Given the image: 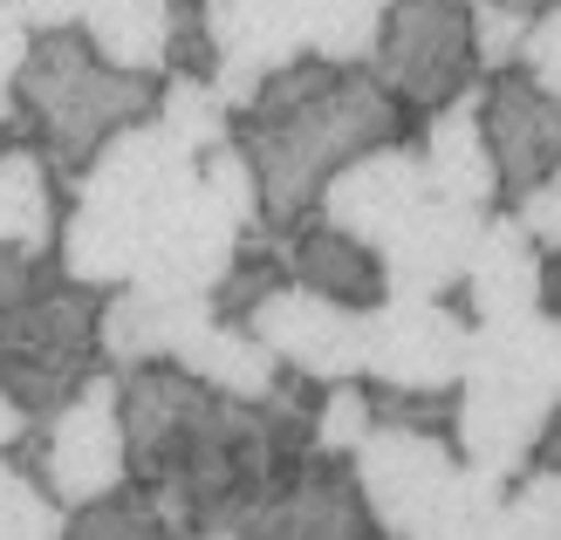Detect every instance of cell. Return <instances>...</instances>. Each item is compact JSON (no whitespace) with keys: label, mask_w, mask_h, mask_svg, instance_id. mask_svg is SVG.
<instances>
[{"label":"cell","mask_w":561,"mask_h":540,"mask_svg":"<svg viewBox=\"0 0 561 540\" xmlns=\"http://www.w3.org/2000/svg\"><path fill=\"white\" fill-rule=\"evenodd\" d=\"M472 349V322L453 301H383L370 308L363 343V383L390 390H459V369Z\"/></svg>","instance_id":"cell-11"},{"label":"cell","mask_w":561,"mask_h":540,"mask_svg":"<svg viewBox=\"0 0 561 540\" xmlns=\"http://www.w3.org/2000/svg\"><path fill=\"white\" fill-rule=\"evenodd\" d=\"M316 383L280 369L261 404L206 390L185 363L117 369L130 486H145L172 540L233 533L316 451Z\"/></svg>","instance_id":"cell-1"},{"label":"cell","mask_w":561,"mask_h":540,"mask_svg":"<svg viewBox=\"0 0 561 540\" xmlns=\"http://www.w3.org/2000/svg\"><path fill=\"white\" fill-rule=\"evenodd\" d=\"M21 438H27V411L14 404V397H8V390H0V451H14Z\"/></svg>","instance_id":"cell-37"},{"label":"cell","mask_w":561,"mask_h":540,"mask_svg":"<svg viewBox=\"0 0 561 540\" xmlns=\"http://www.w3.org/2000/svg\"><path fill=\"white\" fill-rule=\"evenodd\" d=\"M254 343L288 369V377L301 383H363V343H370V315H356V308H335L322 295H308V288H274L254 315L240 322Z\"/></svg>","instance_id":"cell-10"},{"label":"cell","mask_w":561,"mask_h":540,"mask_svg":"<svg viewBox=\"0 0 561 540\" xmlns=\"http://www.w3.org/2000/svg\"><path fill=\"white\" fill-rule=\"evenodd\" d=\"M62 506L0 451V540H62Z\"/></svg>","instance_id":"cell-28"},{"label":"cell","mask_w":561,"mask_h":540,"mask_svg":"<svg viewBox=\"0 0 561 540\" xmlns=\"http://www.w3.org/2000/svg\"><path fill=\"white\" fill-rule=\"evenodd\" d=\"M363 438H370V397H363V383H329L316 397V451L350 459Z\"/></svg>","instance_id":"cell-30"},{"label":"cell","mask_w":561,"mask_h":540,"mask_svg":"<svg viewBox=\"0 0 561 540\" xmlns=\"http://www.w3.org/2000/svg\"><path fill=\"white\" fill-rule=\"evenodd\" d=\"M76 35L90 42L96 62L124 69V76H151V82L164 76V42H172L164 0H90Z\"/></svg>","instance_id":"cell-21"},{"label":"cell","mask_w":561,"mask_h":540,"mask_svg":"<svg viewBox=\"0 0 561 540\" xmlns=\"http://www.w3.org/2000/svg\"><path fill=\"white\" fill-rule=\"evenodd\" d=\"M493 540H561V472H520V479H507Z\"/></svg>","instance_id":"cell-26"},{"label":"cell","mask_w":561,"mask_h":540,"mask_svg":"<svg viewBox=\"0 0 561 540\" xmlns=\"http://www.w3.org/2000/svg\"><path fill=\"white\" fill-rule=\"evenodd\" d=\"M280 267H288L295 288L322 295V301H335V308H356V315H370V308L390 301L377 246H363V240H350V233H335V226H322V219H308L301 233L280 240Z\"/></svg>","instance_id":"cell-20"},{"label":"cell","mask_w":561,"mask_h":540,"mask_svg":"<svg viewBox=\"0 0 561 540\" xmlns=\"http://www.w3.org/2000/svg\"><path fill=\"white\" fill-rule=\"evenodd\" d=\"M179 363H185L206 390L233 397V404H261V397L280 383V363H274V356H267L247 329H233V322H213V329H206V335H199V343H192Z\"/></svg>","instance_id":"cell-23"},{"label":"cell","mask_w":561,"mask_h":540,"mask_svg":"<svg viewBox=\"0 0 561 540\" xmlns=\"http://www.w3.org/2000/svg\"><path fill=\"white\" fill-rule=\"evenodd\" d=\"M62 540H172V533H164L145 486H117V493L90 499V506H76L62 520Z\"/></svg>","instance_id":"cell-25"},{"label":"cell","mask_w":561,"mask_h":540,"mask_svg":"<svg viewBox=\"0 0 561 540\" xmlns=\"http://www.w3.org/2000/svg\"><path fill=\"white\" fill-rule=\"evenodd\" d=\"M554 411H561V322L535 308V315L472 329L459 369V424H453L459 466L520 479L527 445Z\"/></svg>","instance_id":"cell-4"},{"label":"cell","mask_w":561,"mask_h":540,"mask_svg":"<svg viewBox=\"0 0 561 540\" xmlns=\"http://www.w3.org/2000/svg\"><path fill=\"white\" fill-rule=\"evenodd\" d=\"M507 219H514V226H520V233L535 240L541 253H561V164H554V172H548L535 192L520 198V206H514Z\"/></svg>","instance_id":"cell-33"},{"label":"cell","mask_w":561,"mask_h":540,"mask_svg":"<svg viewBox=\"0 0 561 540\" xmlns=\"http://www.w3.org/2000/svg\"><path fill=\"white\" fill-rule=\"evenodd\" d=\"M541 315L561 322V253H541Z\"/></svg>","instance_id":"cell-38"},{"label":"cell","mask_w":561,"mask_h":540,"mask_svg":"<svg viewBox=\"0 0 561 540\" xmlns=\"http://www.w3.org/2000/svg\"><path fill=\"white\" fill-rule=\"evenodd\" d=\"M213 329L206 295H172L151 280H124L96 308V349L103 369H137V363H179L199 335Z\"/></svg>","instance_id":"cell-14"},{"label":"cell","mask_w":561,"mask_h":540,"mask_svg":"<svg viewBox=\"0 0 561 540\" xmlns=\"http://www.w3.org/2000/svg\"><path fill=\"white\" fill-rule=\"evenodd\" d=\"M363 397H370V424H383V432L453 438V424H459V390H390V383H363Z\"/></svg>","instance_id":"cell-27"},{"label":"cell","mask_w":561,"mask_h":540,"mask_svg":"<svg viewBox=\"0 0 561 540\" xmlns=\"http://www.w3.org/2000/svg\"><path fill=\"white\" fill-rule=\"evenodd\" d=\"M356 8H370V14H383V8H390V0H356Z\"/></svg>","instance_id":"cell-39"},{"label":"cell","mask_w":561,"mask_h":540,"mask_svg":"<svg viewBox=\"0 0 561 540\" xmlns=\"http://www.w3.org/2000/svg\"><path fill=\"white\" fill-rule=\"evenodd\" d=\"M417 151V172H425V192L445 198V206H472V212H500V172H493V151H486V130H480V82L432 110L411 137Z\"/></svg>","instance_id":"cell-18"},{"label":"cell","mask_w":561,"mask_h":540,"mask_svg":"<svg viewBox=\"0 0 561 540\" xmlns=\"http://www.w3.org/2000/svg\"><path fill=\"white\" fill-rule=\"evenodd\" d=\"M520 472H561V411L535 432V445H527V466Z\"/></svg>","instance_id":"cell-36"},{"label":"cell","mask_w":561,"mask_h":540,"mask_svg":"<svg viewBox=\"0 0 561 540\" xmlns=\"http://www.w3.org/2000/svg\"><path fill=\"white\" fill-rule=\"evenodd\" d=\"M466 21H472V62H480V76H500L520 62L535 8H520V0H466Z\"/></svg>","instance_id":"cell-29"},{"label":"cell","mask_w":561,"mask_h":540,"mask_svg":"<svg viewBox=\"0 0 561 540\" xmlns=\"http://www.w3.org/2000/svg\"><path fill=\"white\" fill-rule=\"evenodd\" d=\"M350 472H356L363 506H370V527L383 540H411V533L432 527V514L445 506V493H453L459 451H453V438L370 424V438L350 451Z\"/></svg>","instance_id":"cell-9"},{"label":"cell","mask_w":561,"mask_h":540,"mask_svg":"<svg viewBox=\"0 0 561 540\" xmlns=\"http://www.w3.org/2000/svg\"><path fill=\"white\" fill-rule=\"evenodd\" d=\"M27 42H35V35H27V27L14 21V8H8V0H0V90H8V82H14V69H21Z\"/></svg>","instance_id":"cell-35"},{"label":"cell","mask_w":561,"mask_h":540,"mask_svg":"<svg viewBox=\"0 0 561 540\" xmlns=\"http://www.w3.org/2000/svg\"><path fill=\"white\" fill-rule=\"evenodd\" d=\"M199 185L247 226V233H261V192H254V172H247V158L233 145H213L199 158Z\"/></svg>","instance_id":"cell-31"},{"label":"cell","mask_w":561,"mask_h":540,"mask_svg":"<svg viewBox=\"0 0 561 540\" xmlns=\"http://www.w3.org/2000/svg\"><path fill=\"white\" fill-rule=\"evenodd\" d=\"M62 206L69 192L55 185L42 151H0V246H27V253H55V233H62Z\"/></svg>","instance_id":"cell-22"},{"label":"cell","mask_w":561,"mask_h":540,"mask_svg":"<svg viewBox=\"0 0 561 540\" xmlns=\"http://www.w3.org/2000/svg\"><path fill=\"white\" fill-rule=\"evenodd\" d=\"M417 198H432L425 172H417V151L411 145H383V151L350 158L343 172L322 185L316 219L335 226V233H350V240H363V246H383L417 212Z\"/></svg>","instance_id":"cell-16"},{"label":"cell","mask_w":561,"mask_h":540,"mask_svg":"<svg viewBox=\"0 0 561 540\" xmlns=\"http://www.w3.org/2000/svg\"><path fill=\"white\" fill-rule=\"evenodd\" d=\"M192 185H199V158H192L158 117L117 130L110 145L90 158V172L69 185L62 206V233H55V267L76 288H124L137 274V261L151 253V240L164 233Z\"/></svg>","instance_id":"cell-3"},{"label":"cell","mask_w":561,"mask_h":540,"mask_svg":"<svg viewBox=\"0 0 561 540\" xmlns=\"http://www.w3.org/2000/svg\"><path fill=\"white\" fill-rule=\"evenodd\" d=\"M363 69H370L417 124H425L432 110L459 103L472 82H480L466 0H390L383 21H377V48H370Z\"/></svg>","instance_id":"cell-8"},{"label":"cell","mask_w":561,"mask_h":540,"mask_svg":"<svg viewBox=\"0 0 561 540\" xmlns=\"http://www.w3.org/2000/svg\"><path fill=\"white\" fill-rule=\"evenodd\" d=\"M96 308H103V295L76 288L55 261L14 308H0V390L27 411V424L62 411L69 397L103 369Z\"/></svg>","instance_id":"cell-6"},{"label":"cell","mask_w":561,"mask_h":540,"mask_svg":"<svg viewBox=\"0 0 561 540\" xmlns=\"http://www.w3.org/2000/svg\"><path fill=\"white\" fill-rule=\"evenodd\" d=\"M206 14H213V48H219L213 90L227 110H240L274 69H288L295 55H308L301 48L308 0H206Z\"/></svg>","instance_id":"cell-15"},{"label":"cell","mask_w":561,"mask_h":540,"mask_svg":"<svg viewBox=\"0 0 561 540\" xmlns=\"http://www.w3.org/2000/svg\"><path fill=\"white\" fill-rule=\"evenodd\" d=\"M541 82L548 96H561V8H535V21H527V42H520V62Z\"/></svg>","instance_id":"cell-32"},{"label":"cell","mask_w":561,"mask_h":540,"mask_svg":"<svg viewBox=\"0 0 561 540\" xmlns=\"http://www.w3.org/2000/svg\"><path fill=\"white\" fill-rule=\"evenodd\" d=\"M247 240V226L219 206L206 185H192V198L164 219V233L151 240V253L137 261L130 280H151V288H172V295H206L219 288V274L233 267V253Z\"/></svg>","instance_id":"cell-17"},{"label":"cell","mask_w":561,"mask_h":540,"mask_svg":"<svg viewBox=\"0 0 561 540\" xmlns=\"http://www.w3.org/2000/svg\"><path fill=\"white\" fill-rule=\"evenodd\" d=\"M8 96H14L27 151H42L55 185L69 192L82 172H90V158L110 145V137L130 130V124H145L158 110V82L96 62L90 42L69 27V35H35V42H27Z\"/></svg>","instance_id":"cell-5"},{"label":"cell","mask_w":561,"mask_h":540,"mask_svg":"<svg viewBox=\"0 0 561 540\" xmlns=\"http://www.w3.org/2000/svg\"><path fill=\"white\" fill-rule=\"evenodd\" d=\"M520 8H561V0H520Z\"/></svg>","instance_id":"cell-41"},{"label":"cell","mask_w":561,"mask_h":540,"mask_svg":"<svg viewBox=\"0 0 561 540\" xmlns=\"http://www.w3.org/2000/svg\"><path fill=\"white\" fill-rule=\"evenodd\" d=\"M480 130L500 172V212H514L561 164V96H548L527 69L480 76Z\"/></svg>","instance_id":"cell-12"},{"label":"cell","mask_w":561,"mask_h":540,"mask_svg":"<svg viewBox=\"0 0 561 540\" xmlns=\"http://www.w3.org/2000/svg\"><path fill=\"white\" fill-rule=\"evenodd\" d=\"M151 117L172 130L192 158H206L213 145H227V130H233V110L219 103V90L206 76H158V110H151Z\"/></svg>","instance_id":"cell-24"},{"label":"cell","mask_w":561,"mask_h":540,"mask_svg":"<svg viewBox=\"0 0 561 540\" xmlns=\"http://www.w3.org/2000/svg\"><path fill=\"white\" fill-rule=\"evenodd\" d=\"M8 8H14V21L27 27V35H69L90 0H8Z\"/></svg>","instance_id":"cell-34"},{"label":"cell","mask_w":561,"mask_h":540,"mask_svg":"<svg viewBox=\"0 0 561 540\" xmlns=\"http://www.w3.org/2000/svg\"><path fill=\"white\" fill-rule=\"evenodd\" d=\"M480 226H486V212H472V206L417 198V212L377 246L390 301H453L459 280H466V261H472Z\"/></svg>","instance_id":"cell-13"},{"label":"cell","mask_w":561,"mask_h":540,"mask_svg":"<svg viewBox=\"0 0 561 540\" xmlns=\"http://www.w3.org/2000/svg\"><path fill=\"white\" fill-rule=\"evenodd\" d=\"M417 117L383 90L363 62H316L295 55L288 69H274L254 96L233 110L227 145L247 158L261 192V240H288L316 219L322 185L343 172L350 158L411 145Z\"/></svg>","instance_id":"cell-2"},{"label":"cell","mask_w":561,"mask_h":540,"mask_svg":"<svg viewBox=\"0 0 561 540\" xmlns=\"http://www.w3.org/2000/svg\"><path fill=\"white\" fill-rule=\"evenodd\" d=\"M453 308H459L472 329L514 322V315H535V308H541V246L527 240L507 212H486Z\"/></svg>","instance_id":"cell-19"},{"label":"cell","mask_w":561,"mask_h":540,"mask_svg":"<svg viewBox=\"0 0 561 540\" xmlns=\"http://www.w3.org/2000/svg\"><path fill=\"white\" fill-rule=\"evenodd\" d=\"M192 540H240V533H192Z\"/></svg>","instance_id":"cell-40"},{"label":"cell","mask_w":561,"mask_h":540,"mask_svg":"<svg viewBox=\"0 0 561 540\" xmlns=\"http://www.w3.org/2000/svg\"><path fill=\"white\" fill-rule=\"evenodd\" d=\"M8 459L35 479V486L76 514L103 493L130 486V459H124V417H117V369H96L62 411H48L42 424H27V438Z\"/></svg>","instance_id":"cell-7"}]
</instances>
